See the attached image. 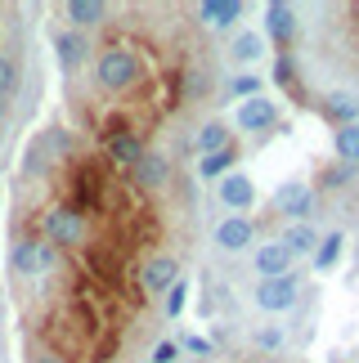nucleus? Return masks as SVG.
I'll return each mask as SVG.
<instances>
[{
  "label": "nucleus",
  "mask_w": 359,
  "mask_h": 363,
  "mask_svg": "<svg viewBox=\"0 0 359 363\" xmlns=\"http://www.w3.org/2000/svg\"><path fill=\"white\" fill-rule=\"evenodd\" d=\"M341 247H346V233H341V229L324 233L319 247H314V269H333V264L341 260Z\"/></svg>",
  "instance_id": "nucleus-19"
},
{
  "label": "nucleus",
  "mask_w": 359,
  "mask_h": 363,
  "mask_svg": "<svg viewBox=\"0 0 359 363\" xmlns=\"http://www.w3.org/2000/svg\"><path fill=\"white\" fill-rule=\"evenodd\" d=\"M274 121H279V104L270 99V94H256V99L238 104V130H274Z\"/></svg>",
  "instance_id": "nucleus-10"
},
{
  "label": "nucleus",
  "mask_w": 359,
  "mask_h": 363,
  "mask_svg": "<svg viewBox=\"0 0 359 363\" xmlns=\"http://www.w3.org/2000/svg\"><path fill=\"white\" fill-rule=\"evenodd\" d=\"M252 238H256V225L247 216H229V220H220V229H216L220 251H243V247H252Z\"/></svg>",
  "instance_id": "nucleus-13"
},
{
  "label": "nucleus",
  "mask_w": 359,
  "mask_h": 363,
  "mask_svg": "<svg viewBox=\"0 0 359 363\" xmlns=\"http://www.w3.org/2000/svg\"><path fill=\"white\" fill-rule=\"evenodd\" d=\"M319 113L333 121L337 130H341V125H359V99L350 90H328L324 104H319Z\"/></svg>",
  "instance_id": "nucleus-12"
},
{
  "label": "nucleus",
  "mask_w": 359,
  "mask_h": 363,
  "mask_svg": "<svg viewBox=\"0 0 359 363\" xmlns=\"http://www.w3.org/2000/svg\"><path fill=\"white\" fill-rule=\"evenodd\" d=\"M131 179H135V189H144V193L167 189V184H171V157H167V152H153V148H148L144 162L131 171Z\"/></svg>",
  "instance_id": "nucleus-9"
},
{
  "label": "nucleus",
  "mask_w": 359,
  "mask_h": 363,
  "mask_svg": "<svg viewBox=\"0 0 359 363\" xmlns=\"http://www.w3.org/2000/svg\"><path fill=\"white\" fill-rule=\"evenodd\" d=\"M233 139H229V125L225 121H206L202 130H198V152L206 157V152H220V148H229Z\"/></svg>",
  "instance_id": "nucleus-21"
},
{
  "label": "nucleus",
  "mask_w": 359,
  "mask_h": 363,
  "mask_svg": "<svg viewBox=\"0 0 359 363\" xmlns=\"http://www.w3.org/2000/svg\"><path fill=\"white\" fill-rule=\"evenodd\" d=\"M283 247L292 251V256H310V251L319 247V233H314L310 220H306V225H292V229L283 233Z\"/></svg>",
  "instance_id": "nucleus-20"
},
{
  "label": "nucleus",
  "mask_w": 359,
  "mask_h": 363,
  "mask_svg": "<svg viewBox=\"0 0 359 363\" xmlns=\"http://www.w3.org/2000/svg\"><path fill=\"white\" fill-rule=\"evenodd\" d=\"M32 363H67V359H63V354H59V350H50V354H36V359H32Z\"/></svg>",
  "instance_id": "nucleus-33"
},
{
  "label": "nucleus",
  "mask_w": 359,
  "mask_h": 363,
  "mask_svg": "<svg viewBox=\"0 0 359 363\" xmlns=\"http://www.w3.org/2000/svg\"><path fill=\"white\" fill-rule=\"evenodd\" d=\"M40 233L50 247H90V216L77 211L72 202H54L40 216Z\"/></svg>",
  "instance_id": "nucleus-2"
},
{
  "label": "nucleus",
  "mask_w": 359,
  "mask_h": 363,
  "mask_svg": "<svg viewBox=\"0 0 359 363\" xmlns=\"http://www.w3.org/2000/svg\"><path fill=\"white\" fill-rule=\"evenodd\" d=\"M13 86H18V67H13L9 54H0V99H5Z\"/></svg>",
  "instance_id": "nucleus-30"
},
{
  "label": "nucleus",
  "mask_w": 359,
  "mask_h": 363,
  "mask_svg": "<svg viewBox=\"0 0 359 363\" xmlns=\"http://www.w3.org/2000/svg\"><path fill=\"white\" fill-rule=\"evenodd\" d=\"M220 202L229 206V211H247V206H256V184L247 175H225L220 179Z\"/></svg>",
  "instance_id": "nucleus-14"
},
{
  "label": "nucleus",
  "mask_w": 359,
  "mask_h": 363,
  "mask_svg": "<svg viewBox=\"0 0 359 363\" xmlns=\"http://www.w3.org/2000/svg\"><path fill=\"white\" fill-rule=\"evenodd\" d=\"M193 13H198V23L216 27V32H229V27L243 23V0H202Z\"/></svg>",
  "instance_id": "nucleus-11"
},
{
  "label": "nucleus",
  "mask_w": 359,
  "mask_h": 363,
  "mask_svg": "<svg viewBox=\"0 0 359 363\" xmlns=\"http://www.w3.org/2000/svg\"><path fill=\"white\" fill-rule=\"evenodd\" d=\"M104 152H108V162H113L117 171H135V166L144 162V152H148L144 130H135L131 121H113L104 130Z\"/></svg>",
  "instance_id": "nucleus-3"
},
{
  "label": "nucleus",
  "mask_w": 359,
  "mask_h": 363,
  "mask_svg": "<svg viewBox=\"0 0 359 363\" xmlns=\"http://www.w3.org/2000/svg\"><path fill=\"white\" fill-rule=\"evenodd\" d=\"M180 350H189V354H198V359H206V354L216 350V345H211V337H202V332H189V337L180 341Z\"/></svg>",
  "instance_id": "nucleus-29"
},
{
  "label": "nucleus",
  "mask_w": 359,
  "mask_h": 363,
  "mask_svg": "<svg viewBox=\"0 0 359 363\" xmlns=\"http://www.w3.org/2000/svg\"><path fill=\"white\" fill-rule=\"evenodd\" d=\"M180 359V341H158L153 345V363H175Z\"/></svg>",
  "instance_id": "nucleus-31"
},
{
  "label": "nucleus",
  "mask_w": 359,
  "mask_h": 363,
  "mask_svg": "<svg viewBox=\"0 0 359 363\" xmlns=\"http://www.w3.org/2000/svg\"><path fill=\"white\" fill-rule=\"evenodd\" d=\"M94 81L108 94H126L144 81V59L131 45H108L99 59H94Z\"/></svg>",
  "instance_id": "nucleus-1"
},
{
  "label": "nucleus",
  "mask_w": 359,
  "mask_h": 363,
  "mask_svg": "<svg viewBox=\"0 0 359 363\" xmlns=\"http://www.w3.org/2000/svg\"><path fill=\"white\" fill-rule=\"evenodd\" d=\"M274 86L297 90V59L292 54H279V59H274Z\"/></svg>",
  "instance_id": "nucleus-25"
},
{
  "label": "nucleus",
  "mask_w": 359,
  "mask_h": 363,
  "mask_svg": "<svg viewBox=\"0 0 359 363\" xmlns=\"http://www.w3.org/2000/svg\"><path fill=\"white\" fill-rule=\"evenodd\" d=\"M63 13H67V23H77V32H81V27H99L108 18V5L104 0H67Z\"/></svg>",
  "instance_id": "nucleus-16"
},
{
  "label": "nucleus",
  "mask_w": 359,
  "mask_h": 363,
  "mask_svg": "<svg viewBox=\"0 0 359 363\" xmlns=\"http://www.w3.org/2000/svg\"><path fill=\"white\" fill-rule=\"evenodd\" d=\"M350 179H355V166L337 162L333 171H324V175H319V189H341V184H350Z\"/></svg>",
  "instance_id": "nucleus-27"
},
{
  "label": "nucleus",
  "mask_w": 359,
  "mask_h": 363,
  "mask_svg": "<svg viewBox=\"0 0 359 363\" xmlns=\"http://www.w3.org/2000/svg\"><path fill=\"white\" fill-rule=\"evenodd\" d=\"M265 36L287 54V45L297 40V9L287 0H270L265 5Z\"/></svg>",
  "instance_id": "nucleus-8"
},
{
  "label": "nucleus",
  "mask_w": 359,
  "mask_h": 363,
  "mask_svg": "<svg viewBox=\"0 0 359 363\" xmlns=\"http://www.w3.org/2000/svg\"><path fill=\"white\" fill-rule=\"evenodd\" d=\"M274 206H279V216H287L292 225H306L310 211H314V193H310V184H301V179H287V184L274 193Z\"/></svg>",
  "instance_id": "nucleus-7"
},
{
  "label": "nucleus",
  "mask_w": 359,
  "mask_h": 363,
  "mask_svg": "<svg viewBox=\"0 0 359 363\" xmlns=\"http://www.w3.org/2000/svg\"><path fill=\"white\" fill-rule=\"evenodd\" d=\"M54 54L63 59V67H77L81 59H90V40L81 32H59L54 36Z\"/></svg>",
  "instance_id": "nucleus-17"
},
{
  "label": "nucleus",
  "mask_w": 359,
  "mask_h": 363,
  "mask_svg": "<svg viewBox=\"0 0 359 363\" xmlns=\"http://www.w3.org/2000/svg\"><path fill=\"white\" fill-rule=\"evenodd\" d=\"M59 264V247H50L45 238H18L9 247V269L13 274H50Z\"/></svg>",
  "instance_id": "nucleus-4"
},
{
  "label": "nucleus",
  "mask_w": 359,
  "mask_h": 363,
  "mask_svg": "<svg viewBox=\"0 0 359 363\" xmlns=\"http://www.w3.org/2000/svg\"><path fill=\"white\" fill-rule=\"evenodd\" d=\"M256 345H260V350H279V345H283V332L279 328H260L256 332Z\"/></svg>",
  "instance_id": "nucleus-32"
},
{
  "label": "nucleus",
  "mask_w": 359,
  "mask_h": 363,
  "mask_svg": "<svg viewBox=\"0 0 359 363\" xmlns=\"http://www.w3.org/2000/svg\"><path fill=\"white\" fill-rule=\"evenodd\" d=\"M229 50H233V59H238V63H256L260 54H265V36H256V32H238Z\"/></svg>",
  "instance_id": "nucleus-22"
},
{
  "label": "nucleus",
  "mask_w": 359,
  "mask_h": 363,
  "mask_svg": "<svg viewBox=\"0 0 359 363\" xmlns=\"http://www.w3.org/2000/svg\"><path fill=\"white\" fill-rule=\"evenodd\" d=\"M206 94V72H198V67H184V81H180V99L198 104Z\"/></svg>",
  "instance_id": "nucleus-24"
},
{
  "label": "nucleus",
  "mask_w": 359,
  "mask_h": 363,
  "mask_svg": "<svg viewBox=\"0 0 359 363\" xmlns=\"http://www.w3.org/2000/svg\"><path fill=\"white\" fill-rule=\"evenodd\" d=\"M287 264H292V251H287L283 242H265L256 247V274L260 278H283Z\"/></svg>",
  "instance_id": "nucleus-15"
},
{
  "label": "nucleus",
  "mask_w": 359,
  "mask_h": 363,
  "mask_svg": "<svg viewBox=\"0 0 359 363\" xmlns=\"http://www.w3.org/2000/svg\"><path fill=\"white\" fill-rule=\"evenodd\" d=\"M140 283H144L148 296H167V291L180 283V260L167 256V251L148 256V260H144V269H140Z\"/></svg>",
  "instance_id": "nucleus-5"
},
{
  "label": "nucleus",
  "mask_w": 359,
  "mask_h": 363,
  "mask_svg": "<svg viewBox=\"0 0 359 363\" xmlns=\"http://www.w3.org/2000/svg\"><path fill=\"white\" fill-rule=\"evenodd\" d=\"M333 148H337V157L355 166L359 162V125H341V130H333Z\"/></svg>",
  "instance_id": "nucleus-23"
},
{
  "label": "nucleus",
  "mask_w": 359,
  "mask_h": 363,
  "mask_svg": "<svg viewBox=\"0 0 359 363\" xmlns=\"http://www.w3.org/2000/svg\"><path fill=\"white\" fill-rule=\"evenodd\" d=\"M229 94H238L243 104H247V99H256V94H260V77H252V72L233 77V81H229Z\"/></svg>",
  "instance_id": "nucleus-26"
},
{
  "label": "nucleus",
  "mask_w": 359,
  "mask_h": 363,
  "mask_svg": "<svg viewBox=\"0 0 359 363\" xmlns=\"http://www.w3.org/2000/svg\"><path fill=\"white\" fill-rule=\"evenodd\" d=\"M233 162H238V144H229V148H220V152H206V157H198V175H202V179H225Z\"/></svg>",
  "instance_id": "nucleus-18"
},
{
  "label": "nucleus",
  "mask_w": 359,
  "mask_h": 363,
  "mask_svg": "<svg viewBox=\"0 0 359 363\" xmlns=\"http://www.w3.org/2000/svg\"><path fill=\"white\" fill-rule=\"evenodd\" d=\"M184 305H189V283L180 278V283L167 291V314H171V318H180V314H184Z\"/></svg>",
  "instance_id": "nucleus-28"
},
{
  "label": "nucleus",
  "mask_w": 359,
  "mask_h": 363,
  "mask_svg": "<svg viewBox=\"0 0 359 363\" xmlns=\"http://www.w3.org/2000/svg\"><path fill=\"white\" fill-rule=\"evenodd\" d=\"M256 305L265 314H283L297 305V274H283V278H260L256 283Z\"/></svg>",
  "instance_id": "nucleus-6"
}]
</instances>
